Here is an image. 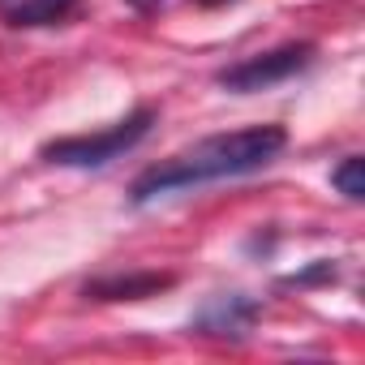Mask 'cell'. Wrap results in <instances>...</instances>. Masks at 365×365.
<instances>
[{
	"instance_id": "1",
	"label": "cell",
	"mask_w": 365,
	"mask_h": 365,
	"mask_svg": "<svg viewBox=\"0 0 365 365\" xmlns=\"http://www.w3.org/2000/svg\"><path fill=\"white\" fill-rule=\"evenodd\" d=\"M284 146H288L284 125H250V129H232V133H211L185 150L150 163L146 172H138L129 185V202L150 207L155 198H168L180 190H198V185H211V180L262 172L267 163L279 159Z\"/></svg>"
},
{
	"instance_id": "2",
	"label": "cell",
	"mask_w": 365,
	"mask_h": 365,
	"mask_svg": "<svg viewBox=\"0 0 365 365\" xmlns=\"http://www.w3.org/2000/svg\"><path fill=\"white\" fill-rule=\"evenodd\" d=\"M155 125V108H138L129 112L125 120L99 129V133H78V138H56V142H43V159L56 163V168H108L116 163L120 155H129Z\"/></svg>"
},
{
	"instance_id": "3",
	"label": "cell",
	"mask_w": 365,
	"mask_h": 365,
	"mask_svg": "<svg viewBox=\"0 0 365 365\" xmlns=\"http://www.w3.org/2000/svg\"><path fill=\"white\" fill-rule=\"evenodd\" d=\"M309 65H314V43H284V48H271V52L245 56L237 65H224L215 73V86L228 91V95H258V91H271V86L305 73Z\"/></svg>"
},
{
	"instance_id": "4",
	"label": "cell",
	"mask_w": 365,
	"mask_h": 365,
	"mask_svg": "<svg viewBox=\"0 0 365 365\" xmlns=\"http://www.w3.org/2000/svg\"><path fill=\"white\" fill-rule=\"evenodd\" d=\"M258 314H262V305H258L254 297H245V292H220V297H211V301L194 314L190 331L211 335V339H245V335L254 331Z\"/></svg>"
},
{
	"instance_id": "5",
	"label": "cell",
	"mask_w": 365,
	"mask_h": 365,
	"mask_svg": "<svg viewBox=\"0 0 365 365\" xmlns=\"http://www.w3.org/2000/svg\"><path fill=\"white\" fill-rule=\"evenodd\" d=\"M176 284V275L168 271H129V275H103L91 279L82 288L86 301H142V297H159Z\"/></svg>"
},
{
	"instance_id": "6",
	"label": "cell",
	"mask_w": 365,
	"mask_h": 365,
	"mask_svg": "<svg viewBox=\"0 0 365 365\" xmlns=\"http://www.w3.org/2000/svg\"><path fill=\"white\" fill-rule=\"evenodd\" d=\"M78 9V0H18L9 5V26H56Z\"/></svg>"
},
{
	"instance_id": "7",
	"label": "cell",
	"mask_w": 365,
	"mask_h": 365,
	"mask_svg": "<svg viewBox=\"0 0 365 365\" xmlns=\"http://www.w3.org/2000/svg\"><path fill=\"white\" fill-rule=\"evenodd\" d=\"M331 185H335L348 202H361V198H365V163H361V155H344V159L331 168Z\"/></svg>"
},
{
	"instance_id": "8",
	"label": "cell",
	"mask_w": 365,
	"mask_h": 365,
	"mask_svg": "<svg viewBox=\"0 0 365 365\" xmlns=\"http://www.w3.org/2000/svg\"><path fill=\"white\" fill-rule=\"evenodd\" d=\"M125 5H133L138 14H155V9H163V0H125Z\"/></svg>"
},
{
	"instance_id": "9",
	"label": "cell",
	"mask_w": 365,
	"mask_h": 365,
	"mask_svg": "<svg viewBox=\"0 0 365 365\" xmlns=\"http://www.w3.org/2000/svg\"><path fill=\"white\" fill-rule=\"evenodd\" d=\"M194 5H207V9H220V5H232V0H194Z\"/></svg>"
}]
</instances>
